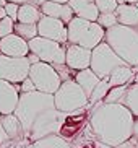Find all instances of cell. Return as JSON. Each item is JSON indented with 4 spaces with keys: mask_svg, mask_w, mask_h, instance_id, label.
I'll return each mask as SVG.
<instances>
[{
    "mask_svg": "<svg viewBox=\"0 0 138 148\" xmlns=\"http://www.w3.org/2000/svg\"><path fill=\"white\" fill-rule=\"evenodd\" d=\"M135 148H138V140H137V142H135Z\"/></svg>",
    "mask_w": 138,
    "mask_h": 148,
    "instance_id": "41",
    "label": "cell"
},
{
    "mask_svg": "<svg viewBox=\"0 0 138 148\" xmlns=\"http://www.w3.org/2000/svg\"><path fill=\"white\" fill-rule=\"evenodd\" d=\"M65 64L72 70L78 72L83 69H89L91 65V49H86L78 44H70L67 46V54H65Z\"/></svg>",
    "mask_w": 138,
    "mask_h": 148,
    "instance_id": "13",
    "label": "cell"
},
{
    "mask_svg": "<svg viewBox=\"0 0 138 148\" xmlns=\"http://www.w3.org/2000/svg\"><path fill=\"white\" fill-rule=\"evenodd\" d=\"M99 13H114L119 7L117 0H94Z\"/></svg>",
    "mask_w": 138,
    "mask_h": 148,
    "instance_id": "27",
    "label": "cell"
},
{
    "mask_svg": "<svg viewBox=\"0 0 138 148\" xmlns=\"http://www.w3.org/2000/svg\"><path fill=\"white\" fill-rule=\"evenodd\" d=\"M51 2H57V3H68V0H51Z\"/></svg>",
    "mask_w": 138,
    "mask_h": 148,
    "instance_id": "38",
    "label": "cell"
},
{
    "mask_svg": "<svg viewBox=\"0 0 138 148\" xmlns=\"http://www.w3.org/2000/svg\"><path fill=\"white\" fill-rule=\"evenodd\" d=\"M133 114L120 103L99 101L91 109L89 129L98 142L109 147H117L122 142L132 138Z\"/></svg>",
    "mask_w": 138,
    "mask_h": 148,
    "instance_id": "2",
    "label": "cell"
},
{
    "mask_svg": "<svg viewBox=\"0 0 138 148\" xmlns=\"http://www.w3.org/2000/svg\"><path fill=\"white\" fill-rule=\"evenodd\" d=\"M31 62L26 57H10L0 54V78L20 85L29 75Z\"/></svg>",
    "mask_w": 138,
    "mask_h": 148,
    "instance_id": "10",
    "label": "cell"
},
{
    "mask_svg": "<svg viewBox=\"0 0 138 148\" xmlns=\"http://www.w3.org/2000/svg\"><path fill=\"white\" fill-rule=\"evenodd\" d=\"M7 16V12H5V7H0V20Z\"/></svg>",
    "mask_w": 138,
    "mask_h": 148,
    "instance_id": "37",
    "label": "cell"
},
{
    "mask_svg": "<svg viewBox=\"0 0 138 148\" xmlns=\"http://www.w3.org/2000/svg\"><path fill=\"white\" fill-rule=\"evenodd\" d=\"M54 103L59 111L72 114L78 109L86 108L89 103V96L75 80H67V82H62L60 88L54 93Z\"/></svg>",
    "mask_w": 138,
    "mask_h": 148,
    "instance_id": "5",
    "label": "cell"
},
{
    "mask_svg": "<svg viewBox=\"0 0 138 148\" xmlns=\"http://www.w3.org/2000/svg\"><path fill=\"white\" fill-rule=\"evenodd\" d=\"M28 46H29V51L33 54H36L41 62H47L52 65L65 64L67 49L57 41L47 39V38H42V36H36V38L28 41Z\"/></svg>",
    "mask_w": 138,
    "mask_h": 148,
    "instance_id": "9",
    "label": "cell"
},
{
    "mask_svg": "<svg viewBox=\"0 0 138 148\" xmlns=\"http://www.w3.org/2000/svg\"><path fill=\"white\" fill-rule=\"evenodd\" d=\"M20 85L0 78V114H13L20 101Z\"/></svg>",
    "mask_w": 138,
    "mask_h": 148,
    "instance_id": "12",
    "label": "cell"
},
{
    "mask_svg": "<svg viewBox=\"0 0 138 148\" xmlns=\"http://www.w3.org/2000/svg\"><path fill=\"white\" fill-rule=\"evenodd\" d=\"M0 116H2V114H0Z\"/></svg>",
    "mask_w": 138,
    "mask_h": 148,
    "instance_id": "44",
    "label": "cell"
},
{
    "mask_svg": "<svg viewBox=\"0 0 138 148\" xmlns=\"http://www.w3.org/2000/svg\"><path fill=\"white\" fill-rule=\"evenodd\" d=\"M96 21L99 23L104 29H109V28L115 26L117 23H119V20H117V15L114 12V13H99V16H98Z\"/></svg>",
    "mask_w": 138,
    "mask_h": 148,
    "instance_id": "26",
    "label": "cell"
},
{
    "mask_svg": "<svg viewBox=\"0 0 138 148\" xmlns=\"http://www.w3.org/2000/svg\"><path fill=\"white\" fill-rule=\"evenodd\" d=\"M42 13H41V8L33 5L31 2L28 3L20 5L18 8V23H26V25H38V21L41 20Z\"/></svg>",
    "mask_w": 138,
    "mask_h": 148,
    "instance_id": "20",
    "label": "cell"
},
{
    "mask_svg": "<svg viewBox=\"0 0 138 148\" xmlns=\"http://www.w3.org/2000/svg\"><path fill=\"white\" fill-rule=\"evenodd\" d=\"M122 104L128 108V111L133 114V117H138V83L128 85Z\"/></svg>",
    "mask_w": 138,
    "mask_h": 148,
    "instance_id": "22",
    "label": "cell"
},
{
    "mask_svg": "<svg viewBox=\"0 0 138 148\" xmlns=\"http://www.w3.org/2000/svg\"><path fill=\"white\" fill-rule=\"evenodd\" d=\"M29 52L31 51L28 41L21 36H18L16 33H12L0 39V54L10 57H26Z\"/></svg>",
    "mask_w": 138,
    "mask_h": 148,
    "instance_id": "14",
    "label": "cell"
},
{
    "mask_svg": "<svg viewBox=\"0 0 138 148\" xmlns=\"http://www.w3.org/2000/svg\"><path fill=\"white\" fill-rule=\"evenodd\" d=\"M104 41L130 67H138V28L119 25L106 29Z\"/></svg>",
    "mask_w": 138,
    "mask_h": 148,
    "instance_id": "3",
    "label": "cell"
},
{
    "mask_svg": "<svg viewBox=\"0 0 138 148\" xmlns=\"http://www.w3.org/2000/svg\"><path fill=\"white\" fill-rule=\"evenodd\" d=\"M15 33L25 38L26 41L33 39L38 36V25H26V23H15Z\"/></svg>",
    "mask_w": 138,
    "mask_h": 148,
    "instance_id": "25",
    "label": "cell"
},
{
    "mask_svg": "<svg viewBox=\"0 0 138 148\" xmlns=\"http://www.w3.org/2000/svg\"><path fill=\"white\" fill-rule=\"evenodd\" d=\"M99 80L101 78L91 69H83V70L75 72V82L85 90V93H86L88 96H91V93H93V90L96 88V85L99 83Z\"/></svg>",
    "mask_w": 138,
    "mask_h": 148,
    "instance_id": "19",
    "label": "cell"
},
{
    "mask_svg": "<svg viewBox=\"0 0 138 148\" xmlns=\"http://www.w3.org/2000/svg\"><path fill=\"white\" fill-rule=\"evenodd\" d=\"M127 88L128 85H120V86H112L109 90V93L106 95L104 98V103H124V98H125V93H127Z\"/></svg>",
    "mask_w": 138,
    "mask_h": 148,
    "instance_id": "24",
    "label": "cell"
},
{
    "mask_svg": "<svg viewBox=\"0 0 138 148\" xmlns=\"http://www.w3.org/2000/svg\"><path fill=\"white\" fill-rule=\"evenodd\" d=\"M5 3H7V0H0V7H5Z\"/></svg>",
    "mask_w": 138,
    "mask_h": 148,
    "instance_id": "39",
    "label": "cell"
},
{
    "mask_svg": "<svg viewBox=\"0 0 138 148\" xmlns=\"http://www.w3.org/2000/svg\"><path fill=\"white\" fill-rule=\"evenodd\" d=\"M111 88L112 86H120V85H130V82H133L135 78V70L133 67H130L128 64L120 65L112 70V73L107 77Z\"/></svg>",
    "mask_w": 138,
    "mask_h": 148,
    "instance_id": "18",
    "label": "cell"
},
{
    "mask_svg": "<svg viewBox=\"0 0 138 148\" xmlns=\"http://www.w3.org/2000/svg\"><path fill=\"white\" fill-rule=\"evenodd\" d=\"M137 83H138V75H137Z\"/></svg>",
    "mask_w": 138,
    "mask_h": 148,
    "instance_id": "43",
    "label": "cell"
},
{
    "mask_svg": "<svg viewBox=\"0 0 138 148\" xmlns=\"http://www.w3.org/2000/svg\"><path fill=\"white\" fill-rule=\"evenodd\" d=\"M7 2H13V3L23 5V3H28V2H31V0H7Z\"/></svg>",
    "mask_w": 138,
    "mask_h": 148,
    "instance_id": "34",
    "label": "cell"
},
{
    "mask_svg": "<svg viewBox=\"0 0 138 148\" xmlns=\"http://www.w3.org/2000/svg\"><path fill=\"white\" fill-rule=\"evenodd\" d=\"M135 5H137V8H138V2H137V3H135Z\"/></svg>",
    "mask_w": 138,
    "mask_h": 148,
    "instance_id": "42",
    "label": "cell"
},
{
    "mask_svg": "<svg viewBox=\"0 0 138 148\" xmlns=\"http://www.w3.org/2000/svg\"><path fill=\"white\" fill-rule=\"evenodd\" d=\"M31 148H72V145L62 137L60 134L47 135L31 143Z\"/></svg>",
    "mask_w": 138,
    "mask_h": 148,
    "instance_id": "21",
    "label": "cell"
},
{
    "mask_svg": "<svg viewBox=\"0 0 138 148\" xmlns=\"http://www.w3.org/2000/svg\"><path fill=\"white\" fill-rule=\"evenodd\" d=\"M38 36L47 38V39L57 41L60 44L68 42V29L62 20L42 15L38 21Z\"/></svg>",
    "mask_w": 138,
    "mask_h": 148,
    "instance_id": "11",
    "label": "cell"
},
{
    "mask_svg": "<svg viewBox=\"0 0 138 148\" xmlns=\"http://www.w3.org/2000/svg\"><path fill=\"white\" fill-rule=\"evenodd\" d=\"M28 77L33 80L38 91L49 93V95H54L62 85V78L57 73L55 67L52 64H47V62L39 60L36 64H31Z\"/></svg>",
    "mask_w": 138,
    "mask_h": 148,
    "instance_id": "7",
    "label": "cell"
},
{
    "mask_svg": "<svg viewBox=\"0 0 138 148\" xmlns=\"http://www.w3.org/2000/svg\"><path fill=\"white\" fill-rule=\"evenodd\" d=\"M15 33V21H13L10 16H5L0 20V39L5 38V36Z\"/></svg>",
    "mask_w": 138,
    "mask_h": 148,
    "instance_id": "28",
    "label": "cell"
},
{
    "mask_svg": "<svg viewBox=\"0 0 138 148\" xmlns=\"http://www.w3.org/2000/svg\"><path fill=\"white\" fill-rule=\"evenodd\" d=\"M119 3H137L138 0H117Z\"/></svg>",
    "mask_w": 138,
    "mask_h": 148,
    "instance_id": "36",
    "label": "cell"
},
{
    "mask_svg": "<svg viewBox=\"0 0 138 148\" xmlns=\"http://www.w3.org/2000/svg\"><path fill=\"white\" fill-rule=\"evenodd\" d=\"M120 65H125V62L114 52V49L106 41L98 44L91 51V65L89 69L94 72L99 78H107L112 73V70Z\"/></svg>",
    "mask_w": 138,
    "mask_h": 148,
    "instance_id": "6",
    "label": "cell"
},
{
    "mask_svg": "<svg viewBox=\"0 0 138 148\" xmlns=\"http://www.w3.org/2000/svg\"><path fill=\"white\" fill-rule=\"evenodd\" d=\"M18 8H20V5H18V3H13V2H7V3H5L7 16H10L13 21H16V20H18Z\"/></svg>",
    "mask_w": 138,
    "mask_h": 148,
    "instance_id": "29",
    "label": "cell"
},
{
    "mask_svg": "<svg viewBox=\"0 0 138 148\" xmlns=\"http://www.w3.org/2000/svg\"><path fill=\"white\" fill-rule=\"evenodd\" d=\"M15 114L21 122L25 137L31 143L47 135L60 134L62 125L68 117V114L55 108L54 95L38 90L20 95Z\"/></svg>",
    "mask_w": 138,
    "mask_h": 148,
    "instance_id": "1",
    "label": "cell"
},
{
    "mask_svg": "<svg viewBox=\"0 0 138 148\" xmlns=\"http://www.w3.org/2000/svg\"><path fill=\"white\" fill-rule=\"evenodd\" d=\"M119 25L138 28V8L135 3H119L115 10Z\"/></svg>",
    "mask_w": 138,
    "mask_h": 148,
    "instance_id": "17",
    "label": "cell"
},
{
    "mask_svg": "<svg viewBox=\"0 0 138 148\" xmlns=\"http://www.w3.org/2000/svg\"><path fill=\"white\" fill-rule=\"evenodd\" d=\"M41 13L42 15H47V16L52 18H59L65 25H68L72 21V18L75 16L73 10L68 3H57V2H51V0H46L41 7Z\"/></svg>",
    "mask_w": 138,
    "mask_h": 148,
    "instance_id": "15",
    "label": "cell"
},
{
    "mask_svg": "<svg viewBox=\"0 0 138 148\" xmlns=\"http://www.w3.org/2000/svg\"><path fill=\"white\" fill-rule=\"evenodd\" d=\"M68 5L72 7L75 16L85 18L89 21H96L99 16V10L94 0H68Z\"/></svg>",
    "mask_w": 138,
    "mask_h": 148,
    "instance_id": "16",
    "label": "cell"
},
{
    "mask_svg": "<svg viewBox=\"0 0 138 148\" xmlns=\"http://www.w3.org/2000/svg\"><path fill=\"white\" fill-rule=\"evenodd\" d=\"M44 2H46V0H31V3L36 5V7H41V5L44 3Z\"/></svg>",
    "mask_w": 138,
    "mask_h": 148,
    "instance_id": "35",
    "label": "cell"
},
{
    "mask_svg": "<svg viewBox=\"0 0 138 148\" xmlns=\"http://www.w3.org/2000/svg\"><path fill=\"white\" fill-rule=\"evenodd\" d=\"M28 60H29L31 64H36V62H39V57L36 56V54L29 52V54H28Z\"/></svg>",
    "mask_w": 138,
    "mask_h": 148,
    "instance_id": "33",
    "label": "cell"
},
{
    "mask_svg": "<svg viewBox=\"0 0 138 148\" xmlns=\"http://www.w3.org/2000/svg\"><path fill=\"white\" fill-rule=\"evenodd\" d=\"M29 91H36V86L33 83V80L28 77V78H25L20 83V93H29Z\"/></svg>",
    "mask_w": 138,
    "mask_h": 148,
    "instance_id": "30",
    "label": "cell"
},
{
    "mask_svg": "<svg viewBox=\"0 0 138 148\" xmlns=\"http://www.w3.org/2000/svg\"><path fill=\"white\" fill-rule=\"evenodd\" d=\"M67 29H68L70 44H78L91 51L98 44L102 42L104 36H106V29L98 21H89L80 16L72 18V21L67 25Z\"/></svg>",
    "mask_w": 138,
    "mask_h": 148,
    "instance_id": "4",
    "label": "cell"
},
{
    "mask_svg": "<svg viewBox=\"0 0 138 148\" xmlns=\"http://www.w3.org/2000/svg\"><path fill=\"white\" fill-rule=\"evenodd\" d=\"M31 142L25 137L23 125L16 114H2L0 116V148L26 147Z\"/></svg>",
    "mask_w": 138,
    "mask_h": 148,
    "instance_id": "8",
    "label": "cell"
},
{
    "mask_svg": "<svg viewBox=\"0 0 138 148\" xmlns=\"http://www.w3.org/2000/svg\"><path fill=\"white\" fill-rule=\"evenodd\" d=\"M13 148H31V145H26V147H13Z\"/></svg>",
    "mask_w": 138,
    "mask_h": 148,
    "instance_id": "40",
    "label": "cell"
},
{
    "mask_svg": "<svg viewBox=\"0 0 138 148\" xmlns=\"http://www.w3.org/2000/svg\"><path fill=\"white\" fill-rule=\"evenodd\" d=\"M135 142H137V138H128L125 140V142H122L120 145H117V147H112V148H135Z\"/></svg>",
    "mask_w": 138,
    "mask_h": 148,
    "instance_id": "31",
    "label": "cell"
},
{
    "mask_svg": "<svg viewBox=\"0 0 138 148\" xmlns=\"http://www.w3.org/2000/svg\"><path fill=\"white\" fill-rule=\"evenodd\" d=\"M109 90H111V83H109V78H101L99 83L96 85V88L93 90V93H91L88 106H94L96 103L102 101L104 98H106V95L109 93Z\"/></svg>",
    "mask_w": 138,
    "mask_h": 148,
    "instance_id": "23",
    "label": "cell"
},
{
    "mask_svg": "<svg viewBox=\"0 0 138 148\" xmlns=\"http://www.w3.org/2000/svg\"><path fill=\"white\" fill-rule=\"evenodd\" d=\"M132 137L138 140V117H135V121H133V132H132Z\"/></svg>",
    "mask_w": 138,
    "mask_h": 148,
    "instance_id": "32",
    "label": "cell"
}]
</instances>
